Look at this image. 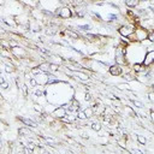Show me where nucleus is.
<instances>
[{"label": "nucleus", "mask_w": 154, "mask_h": 154, "mask_svg": "<svg viewBox=\"0 0 154 154\" xmlns=\"http://www.w3.org/2000/svg\"><path fill=\"white\" fill-rule=\"evenodd\" d=\"M115 60L117 64H125L126 63V50L123 46H118L116 47L115 51Z\"/></svg>", "instance_id": "obj_1"}, {"label": "nucleus", "mask_w": 154, "mask_h": 154, "mask_svg": "<svg viewBox=\"0 0 154 154\" xmlns=\"http://www.w3.org/2000/svg\"><path fill=\"white\" fill-rule=\"evenodd\" d=\"M148 31L143 29V28H136L134 31V37H135V41H144V40L148 39Z\"/></svg>", "instance_id": "obj_2"}, {"label": "nucleus", "mask_w": 154, "mask_h": 154, "mask_svg": "<svg viewBox=\"0 0 154 154\" xmlns=\"http://www.w3.org/2000/svg\"><path fill=\"white\" fill-rule=\"evenodd\" d=\"M58 17L60 18H64V19H68L70 17H72V11L70 10V7L68 6H63V7H59V9H57L55 12H54Z\"/></svg>", "instance_id": "obj_3"}, {"label": "nucleus", "mask_w": 154, "mask_h": 154, "mask_svg": "<svg viewBox=\"0 0 154 154\" xmlns=\"http://www.w3.org/2000/svg\"><path fill=\"white\" fill-rule=\"evenodd\" d=\"M135 27L134 26H120L119 29H118V33L123 36V37H130L133 34H134V31H135Z\"/></svg>", "instance_id": "obj_4"}, {"label": "nucleus", "mask_w": 154, "mask_h": 154, "mask_svg": "<svg viewBox=\"0 0 154 154\" xmlns=\"http://www.w3.org/2000/svg\"><path fill=\"white\" fill-rule=\"evenodd\" d=\"M142 64H143V66H146V68H148V66L152 65V64H154V51H148L147 53L144 54Z\"/></svg>", "instance_id": "obj_5"}, {"label": "nucleus", "mask_w": 154, "mask_h": 154, "mask_svg": "<svg viewBox=\"0 0 154 154\" xmlns=\"http://www.w3.org/2000/svg\"><path fill=\"white\" fill-rule=\"evenodd\" d=\"M108 71L112 76H119L123 74V68L120 66V64H113L108 68Z\"/></svg>", "instance_id": "obj_6"}, {"label": "nucleus", "mask_w": 154, "mask_h": 154, "mask_svg": "<svg viewBox=\"0 0 154 154\" xmlns=\"http://www.w3.org/2000/svg\"><path fill=\"white\" fill-rule=\"evenodd\" d=\"M52 116L54 118H64V117H66V107H64V106H59L58 108H55L52 113Z\"/></svg>", "instance_id": "obj_7"}, {"label": "nucleus", "mask_w": 154, "mask_h": 154, "mask_svg": "<svg viewBox=\"0 0 154 154\" xmlns=\"http://www.w3.org/2000/svg\"><path fill=\"white\" fill-rule=\"evenodd\" d=\"M35 79H36V82L37 84H48V79H50V77H47L44 72H41V74H39L35 76Z\"/></svg>", "instance_id": "obj_8"}, {"label": "nucleus", "mask_w": 154, "mask_h": 154, "mask_svg": "<svg viewBox=\"0 0 154 154\" xmlns=\"http://www.w3.org/2000/svg\"><path fill=\"white\" fill-rule=\"evenodd\" d=\"M11 50H12V53H13V55L18 57V58H23V57H26V55H27V52L24 51L23 48L18 47V46H16V47H12Z\"/></svg>", "instance_id": "obj_9"}, {"label": "nucleus", "mask_w": 154, "mask_h": 154, "mask_svg": "<svg viewBox=\"0 0 154 154\" xmlns=\"http://www.w3.org/2000/svg\"><path fill=\"white\" fill-rule=\"evenodd\" d=\"M87 13V9L82 5H77L76 6V15L77 17H84V15Z\"/></svg>", "instance_id": "obj_10"}, {"label": "nucleus", "mask_w": 154, "mask_h": 154, "mask_svg": "<svg viewBox=\"0 0 154 154\" xmlns=\"http://www.w3.org/2000/svg\"><path fill=\"white\" fill-rule=\"evenodd\" d=\"M72 75L78 76V78H81L82 81H87L89 78V75L88 74H84V72H82V71H76V70H74V71H72Z\"/></svg>", "instance_id": "obj_11"}, {"label": "nucleus", "mask_w": 154, "mask_h": 154, "mask_svg": "<svg viewBox=\"0 0 154 154\" xmlns=\"http://www.w3.org/2000/svg\"><path fill=\"white\" fill-rule=\"evenodd\" d=\"M18 119L21 120V122H23L26 125H28V126H36V123L34 120H31V119H29V118H24V117H18Z\"/></svg>", "instance_id": "obj_12"}, {"label": "nucleus", "mask_w": 154, "mask_h": 154, "mask_svg": "<svg viewBox=\"0 0 154 154\" xmlns=\"http://www.w3.org/2000/svg\"><path fill=\"white\" fill-rule=\"evenodd\" d=\"M18 134L21 136H33V133L29 130V128H21V129H18Z\"/></svg>", "instance_id": "obj_13"}, {"label": "nucleus", "mask_w": 154, "mask_h": 154, "mask_svg": "<svg viewBox=\"0 0 154 154\" xmlns=\"http://www.w3.org/2000/svg\"><path fill=\"white\" fill-rule=\"evenodd\" d=\"M133 69H134L135 72H139V74H140V72H143V71L146 70V66H143L142 63H141V64H140V63H135Z\"/></svg>", "instance_id": "obj_14"}, {"label": "nucleus", "mask_w": 154, "mask_h": 154, "mask_svg": "<svg viewBox=\"0 0 154 154\" xmlns=\"http://www.w3.org/2000/svg\"><path fill=\"white\" fill-rule=\"evenodd\" d=\"M39 68L41 69L42 72H50L51 71V63H42L39 65Z\"/></svg>", "instance_id": "obj_15"}, {"label": "nucleus", "mask_w": 154, "mask_h": 154, "mask_svg": "<svg viewBox=\"0 0 154 154\" xmlns=\"http://www.w3.org/2000/svg\"><path fill=\"white\" fill-rule=\"evenodd\" d=\"M124 3L128 7H136L140 4V0H124Z\"/></svg>", "instance_id": "obj_16"}, {"label": "nucleus", "mask_w": 154, "mask_h": 154, "mask_svg": "<svg viewBox=\"0 0 154 154\" xmlns=\"http://www.w3.org/2000/svg\"><path fill=\"white\" fill-rule=\"evenodd\" d=\"M65 34L68 35V36H70V37H72V39H79V35L77 34V33H75L72 29H66L65 30Z\"/></svg>", "instance_id": "obj_17"}, {"label": "nucleus", "mask_w": 154, "mask_h": 154, "mask_svg": "<svg viewBox=\"0 0 154 154\" xmlns=\"http://www.w3.org/2000/svg\"><path fill=\"white\" fill-rule=\"evenodd\" d=\"M84 113H86L87 118H90V117L95 116V113H94V108H93V107H87V108L84 110Z\"/></svg>", "instance_id": "obj_18"}, {"label": "nucleus", "mask_w": 154, "mask_h": 154, "mask_svg": "<svg viewBox=\"0 0 154 154\" xmlns=\"http://www.w3.org/2000/svg\"><path fill=\"white\" fill-rule=\"evenodd\" d=\"M86 37L89 40V41H96V40H99V35L96 34H86Z\"/></svg>", "instance_id": "obj_19"}, {"label": "nucleus", "mask_w": 154, "mask_h": 154, "mask_svg": "<svg viewBox=\"0 0 154 154\" xmlns=\"http://www.w3.org/2000/svg\"><path fill=\"white\" fill-rule=\"evenodd\" d=\"M0 82H1V86H0V87H1V89H3V90H5V89H7V88L10 87V84L6 82L4 77H1V78H0Z\"/></svg>", "instance_id": "obj_20"}, {"label": "nucleus", "mask_w": 154, "mask_h": 154, "mask_svg": "<svg viewBox=\"0 0 154 154\" xmlns=\"http://www.w3.org/2000/svg\"><path fill=\"white\" fill-rule=\"evenodd\" d=\"M92 129L94 131H100L101 130V124L98 123V122H94V123L92 124Z\"/></svg>", "instance_id": "obj_21"}, {"label": "nucleus", "mask_w": 154, "mask_h": 154, "mask_svg": "<svg viewBox=\"0 0 154 154\" xmlns=\"http://www.w3.org/2000/svg\"><path fill=\"white\" fill-rule=\"evenodd\" d=\"M136 139H137V141H139L141 144H146V143H147V140H146V137H143L142 135H136Z\"/></svg>", "instance_id": "obj_22"}, {"label": "nucleus", "mask_w": 154, "mask_h": 154, "mask_svg": "<svg viewBox=\"0 0 154 154\" xmlns=\"http://www.w3.org/2000/svg\"><path fill=\"white\" fill-rule=\"evenodd\" d=\"M76 29H79V30H83V31H88L90 29V26L89 24H83V26H77Z\"/></svg>", "instance_id": "obj_23"}, {"label": "nucleus", "mask_w": 154, "mask_h": 154, "mask_svg": "<svg viewBox=\"0 0 154 154\" xmlns=\"http://www.w3.org/2000/svg\"><path fill=\"white\" fill-rule=\"evenodd\" d=\"M108 21H110V22H117V21H118V16L115 15V13L108 15Z\"/></svg>", "instance_id": "obj_24"}, {"label": "nucleus", "mask_w": 154, "mask_h": 154, "mask_svg": "<svg viewBox=\"0 0 154 154\" xmlns=\"http://www.w3.org/2000/svg\"><path fill=\"white\" fill-rule=\"evenodd\" d=\"M77 118H78V119H87V116H86L84 111H79L78 115H77Z\"/></svg>", "instance_id": "obj_25"}, {"label": "nucleus", "mask_w": 154, "mask_h": 154, "mask_svg": "<svg viewBox=\"0 0 154 154\" xmlns=\"http://www.w3.org/2000/svg\"><path fill=\"white\" fill-rule=\"evenodd\" d=\"M133 102H134V105L136 107H139V108H142L143 107V104L141 102V101H137V100H133Z\"/></svg>", "instance_id": "obj_26"}, {"label": "nucleus", "mask_w": 154, "mask_h": 154, "mask_svg": "<svg viewBox=\"0 0 154 154\" xmlns=\"http://www.w3.org/2000/svg\"><path fill=\"white\" fill-rule=\"evenodd\" d=\"M147 40H149L151 42H154V31H151V33L148 34V39Z\"/></svg>", "instance_id": "obj_27"}, {"label": "nucleus", "mask_w": 154, "mask_h": 154, "mask_svg": "<svg viewBox=\"0 0 154 154\" xmlns=\"http://www.w3.org/2000/svg\"><path fill=\"white\" fill-rule=\"evenodd\" d=\"M93 15H94V17H95V18H98V19H96V21H99V22H101V21H102L101 16H100L99 13H96V12H93Z\"/></svg>", "instance_id": "obj_28"}, {"label": "nucleus", "mask_w": 154, "mask_h": 154, "mask_svg": "<svg viewBox=\"0 0 154 154\" xmlns=\"http://www.w3.org/2000/svg\"><path fill=\"white\" fill-rule=\"evenodd\" d=\"M36 84H37V82H36L35 77H34V78H31V79H30V86H31V87H35Z\"/></svg>", "instance_id": "obj_29"}, {"label": "nucleus", "mask_w": 154, "mask_h": 154, "mask_svg": "<svg viewBox=\"0 0 154 154\" xmlns=\"http://www.w3.org/2000/svg\"><path fill=\"white\" fill-rule=\"evenodd\" d=\"M84 99H86V101H90V100H92V95L89 94V93H86Z\"/></svg>", "instance_id": "obj_30"}, {"label": "nucleus", "mask_w": 154, "mask_h": 154, "mask_svg": "<svg viewBox=\"0 0 154 154\" xmlns=\"http://www.w3.org/2000/svg\"><path fill=\"white\" fill-rule=\"evenodd\" d=\"M34 108H35L36 111H39V112H41V107H40L39 105H34Z\"/></svg>", "instance_id": "obj_31"}, {"label": "nucleus", "mask_w": 154, "mask_h": 154, "mask_svg": "<svg viewBox=\"0 0 154 154\" xmlns=\"http://www.w3.org/2000/svg\"><path fill=\"white\" fill-rule=\"evenodd\" d=\"M149 99L152 101H154V93H149Z\"/></svg>", "instance_id": "obj_32"}, {"label": "nucleus", "mask_w": 154, "mask_h": 154, "mask_svg": "<svg viewBox=\"0 0 154 154\" xmlns=\"http://www.w3.org/2000/svg\"><path fill=\"white\" fill-rule=\"evenodd\" d=\"M151 118H152V122L154 123V111H151Z\"/></svg>", "instance_id": "obj_33"}, {"label": "nucleus", "mask_w": 154, "mask_h": 154, "mask_svg": "<svg viewBox=\"0 0 154 154\" xmlns=\"http://www.w3.org/2000/svg\"><path fill=\"white\" fill-rule=\"evenodd\" d=\"M141 1L143 3V1H149V0H140V3H141Z\"/></svg>", "instance_id": "obj_34"}, {"label": "nucleus", "mask_w": 154, "mask_h": 154, "mask_svg": "<svg viewBox=\"0 0 154 154\" xmlns=\"http://www.w3.org/2000/svg\"><path fill=\"white\" fill-rule=\"evenodd\" d=\"M101 1H106V0H101Z\"/></svg>", "instance_id": "obj_35"}, {"label": "nucleus", "mask_w": 154, "mask_h": 154, "mask_svg": "<svg viewBox=\"0 0 154 154\" xmlns=\"http://www.w3.org/2000/svg\"><path fill=\"white\" fill-rule=\"evenodd\" d=\"M153 89H154V86H153Z\"/></svg>", "instance_id": "obj_36"}]
</instances>
